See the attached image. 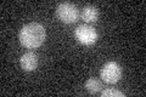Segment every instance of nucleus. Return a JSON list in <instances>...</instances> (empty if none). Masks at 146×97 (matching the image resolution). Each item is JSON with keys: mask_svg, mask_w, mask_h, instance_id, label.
I'll return each instance as SVG.
<instances>
[{"mask_svg": "<svg viewBox=\"0 0 146 97\" xmlns=\"http://www.w3.org/2000/svg\"><path fill=\"white\" fill-rule=\"evenodd\" d=\"M21 44L27 49H36L42 45L45 38H46V32L45 28L38 22L27 23L20 30L18 34Z\"/></svg>", "mask_w": 146, "mask_h": 97, "instance_id": "nucleus-1", "label": "nucleus"}, {"mask_svg": "<svg viewBox=\"0 0 146 97\" xmlns=\"http://www.w3.org/2000/svg\"><path fill=\"white\" fill-rule=\"evenodd\" d=\"M56 15L60 21H62L63 23H67V24H71V23L78 21L79 11L74 4L65 1L58 4V6L56 7Z\"/></svg>", "mask_w": 146, "mask_h": 97, "instance_id": "nucleus-2", "label": "nucleus"}, {"mask_svg": "<svg viewBox=\"0 0 146 97\" xmlns=\"http://www.w3.org/2000/svg\"><path fill=\"white\" fill-rule=\"evenodd\" d=\"M74 38L83 45H93L98 40V32L89 24H80L74 29Z\"/></svg>", "mask_w": 146, "mask_h": 97, "instance_id": "nucleus-3", "label": "nucleus"}, {"mask_svg": "<svg viewBox=\"0 0 146 97\" xmlns=\"http://www.w3.org/2000/svg\"><path fill=\"white\" fill-rule=\"evenodd\" d=\"M100 75L107 84H116L122 77V68L117 62H107L100 71Z\"/></svg>", "mask_w": 146, "mask_h": 97, "instance_id": "nucleus-4", "label": "nucleus"}, {"mask_svg": "<svg viewBox=\"0 0 146 97\" xmlns=\"http://www.w3.org/2000/svg\"><path fill=\"white\" fill-rule=\"evenodd\" d=\"M21 67L26 72H33L34 69L38 67V56L35 52H26L25 55H22V57L20 59Z\"/></svg>", "mask_w": 146, "mask_h": 97, "instance_id": "nucleus-5", "label": "nucleus"}, {"mask_svg": "<svg viewBox=\"0 0 146 97\" xmlns=\"http://www.w3.org/2000/svg\"><path fill=\"white\" fill-rule=\"evenodd\" d=\"M82 17H83V20L85 22H88V23L98 21V18H99V10H98V7H95L93 5L84 6L83 11H82Z\"/></svg>", "mask_w": 146, "mask_h": 97, "instance_id": "nucleus-6", "label": "nucleus"}, {"mask_svg": "<svg viewBox=\"0 0 146 97\" xmlns=\"http://www.w3.org/2000/svg\"><path fill=\"white\" fill-rule=\"evenodd\" d=\"M85 89L89 94H93V95L99 94L102 89L101 81H100L99 79H96V78H90V79H88L85 82Z\"/></svg>", "mask_w": 146, "mask_h": 97, "instance_id": "nucleus-7", "label": "nucleus"}, {"mask_svg": "<svg viewBox=\"0 0 146 97\" xmlns=\"http://www.w3.org/2000/svg\"><path fill=\"white\" fill-rule=\"evenodd\" d=\"M101 96L102 97H124L125 95L122 91L116 90V89H106L101 91Z\"/></svg>", "mask_w": 146, "mask_h": 97, "instance_id": "nucleus-8", "label": "nucleus"}]
</instances>
